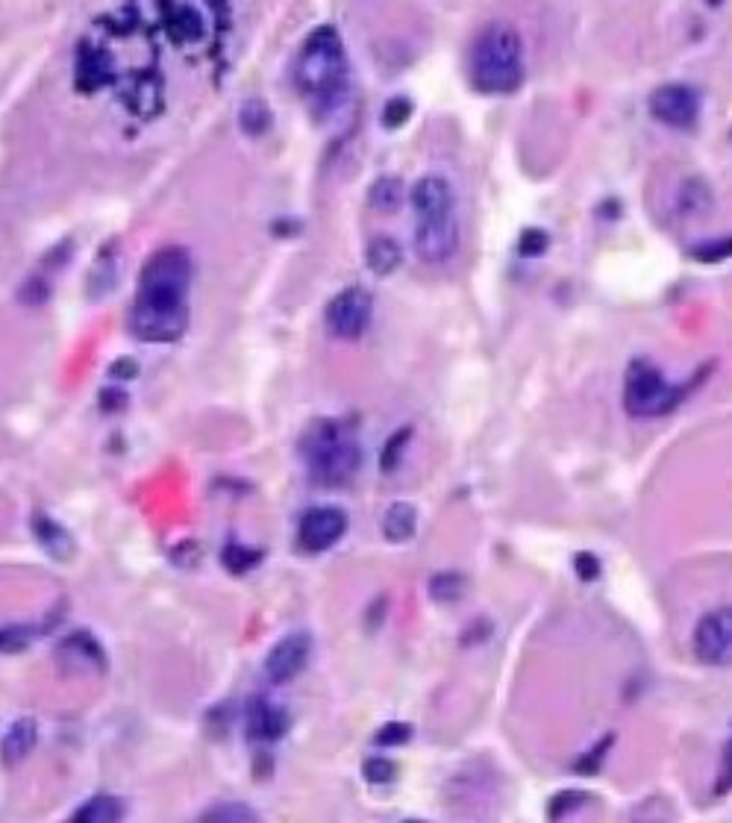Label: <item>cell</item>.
<instances>
[{"label":"cell","mask_w":732,"mask_h":823,"mask_svg":"<svg viewBox=\"0 0 732 823\" xmlns=\"http://www.w3.org/2000/svg\"><path fill=\"white\" fill-rule=\"evenodd\" d=\"M189 286H192V256L183 247L156 250L139 274V291L130 315L136 339L150 344L177 341L189 327Z\"/></svg>","instance_id":"obj_1"},{"label":"cell","mask_w":732,"mask_h":823,"mask_svg":"<svg viewBox=\"0 0 732 823\" xmlns=\"http://www.w3.org/2000/svg\"><path fill=\"white\" fill-rule=\"evenodd\" d=\"M471 83L483 95H512L524 83V42L512 24L494 21L477 36Z\"/></svg>","instance_id":"obj_2"},{"label":"cell","mask_w":732,"mask_h":823,"mask_svg":"<svg viewBox=\"0 0 732 823\" xmlns=\"http://www.w3.org/2000/svg\"><path fill=\"white\" fill-rule=\"evenodd\" d=\"M300 450L312 480L321 485H344L362 462L359 444L344 433L339 421H315L306 430Z\"/></svg>","instance_id":"obj_3"},{"label":"cell","mask_w":732,"mask_h":823,"mask_svg":"<svg viewBox=\"0 0 732 823\" xmlns=\"http://www.w3.org/2000/svg\"><path fill=\"white\" fill-rule=\"evenodd\" d=\"M347 77V59L339 33L333 27H318L297 56L294 80L309 97H333L342 92Z\"/></svg>","instance_id":"obj_4"},{"label":"cell","mask_w":732,"mask_h":823,"mask_svg":"<svg viewBox=\"0 0 732 823\" xmlns=\"http://www.w3.org/2000/svg\"><path fill=\"white\" fill-rule=\"evenodd\" d=\"M697 383L700 380H694L691 386ZM691 386H671L656 365H650L647 359H635L624 380V409L633 418H662L683 403Z\"/></svg>","instance_id":"obj_5"},{"label":"cell","mask_w":732,"mask_h":823,"mask_svg":"<svg viewBox=\"0 0 732 823\" xmlns=\"http://www.w3.org/2000/svg\"><path fill=\"white\" fill-rule=\"evenodd\" d=\"M374 318V297L362 286L342 289L327 303V327L344 341L359 339Z\"/></svg>","instance_id":"obj_6"},{"label":"cell","mask_w":732,"mask_h":823,"mask_svg":"<svg viewBox=\"0 0 732 823\" xmlns=\"http://www.w3.org/2000/svg\"><path fill=\"white\" fill-rule=\"evenodd\" d=\"M694 653L700 662L715 668L732 665V606L706 615L694 630Z\"/></svg>","instance_id":"obj_7"},{"label":"cell","mask_w":732,"mask_h":823,"mask_svg":"<svg viewBox=\"0 0 732 823\" xmlns=\"http://www.w3.org/2000/svg\"><path fill=\"white\" fill-rule=\"evenodd\" d=\"M650 115L656 121H662L665 127L688 130L700 118V95L691 86H683V83L659 86L650 95Z\"/></svg>","instance_id":"obj_8"},{"label":"cell","mask_w":732,"mask_h":823,"mask_svg":"<svg viewBox=\"0 0 732 823\" xmlns=\"http://www.w3.org/2000/svg\"><path fill=\"white\" fill-rule=\"evenodd\" d=\"M347 533V512L339 506H315L300 518L297 541L306 553H324Z\"/></svg>","instance_id":"obj_9"},{"label":"cell","mask_w":732,"mask_h":823,"mask_svg":"<svg viewBox=\"0 0 732 823\" xmlns=\"http://www.w3.org/2000/svg\"><path fill=\"white\" fill-rule=\"evenodd\" d=\"M459 250V224L456 215L439 221H418L415 224V253L427 265H444Z\"/></svg>","instance_id":"obj_10"},{"label":"cell","mask_w":732,"mask_h":823,"mask_svg":"<svg viewBox=\"0 0 732 823\" xmlns=\"http://www.w3.org/2000/svg\"><path fill=\"white\" fill-rule=\"evenodd\" d=\"M312 656V638L306 632H292L286 638H280L268 656H265V677L277 685L292 682L303 674V668L309 665Z\"/></svg>","instance_id":"obj_11"},{"label":"cell","mask_w":732,"mask_h":823,"mask_svg":"<svg viewBox=\"0 0 732 823\" xmlns=\"http://www.w3.org/2000/svg\"><path fill=\"white\" fill-rule=\"evenodd\" d=\"M412 200V209H415V218L418 221H439V218H450L456 215V197L450 183L439 177V174H427L415 183V189L409 194Z\"/></svg>","instance_id":"obj_12"},{"label":"cell","mask_w":732,"mask_h":823,"mask_svg":"<svg viewBox=\"0 0 732 823\" xmlns=\"http://www.w3.org/2000/svg\"><path fill=\"white\" fill-rule=\"evenodd\" d=\"M56 653L65 665H74L77 671H103L106 668V650L100 647L98 638L86 630L65 635L59 641Z\"/></svg>","instance_id":"obj_13"},{"label":"cell","mask_w":732,"mask_h":823,"mask_svg":"<svg viewBox=\"0 0 732 823\" xmlns=\"http://www.w3.org/2000/svg\"><path fill=\"white\" fill-rule=\"evenodd\" d=\"M247 729H250V738L256 741H277L289 729V715L277 703L262 697V700H253V706L247 709Z\"/></svg>","instance_id":"obj_14"},{"label":"cell","mask_w":732,"mask_h":823,"mask_svg":"<svg viewBox=\"0 0 732 823\" xmlns=\"http://www.w3.org/2000/svg\"><path fill=\"white\" fill-rule=\"evenodd\" d=\"M36 744H39V724L33 718H18L15 724H9L0 741V762L18 765L36 750Z\"/></svg>","instance_id":"obj_15"},{"label":"cell","mask_w":732,"mask_h":823,"mask_svg":"<svg viewBox=\"0 0 732 823\" xmlns=\"http://www.w3.org/2000/svg\"><path fill=\"white\" fill-rule=\"evenodd\" d=\"M33 535H36V541L42 544V550L48 553L50 559L68 562L74 556V538L50 515H36L33 518Z\"/></svg>","instance_id":"obj_16"},{"label":"cell","mask_w":732,"mask_h":823,"mask_svg":"<svg viewBox=\"0 0 732 823\" xmlns=\"http://www.w3.org/2000/svg\"><path fill=\"white\" fill-rule=\"evenodd\" d=\"M415 530H418V509L409 500L391 503L383 515V535L394 544H403L415 535Z\"/></svg>","instance_id":"obj_17"},{"label":"cell","mask_w":732,"mask_h":823,"mask_svg":"<svg viewBox=\"0 0 732 823\" xmlns=\"http://www.w3.org/2000/svg\"><path fill=\"white\" fill-rule=\"evenodd\" d=\"M365 262H368V268L377 277H389V274H394L400 268L403 250H400V244L394 242L391 236H374L368 242V247H365Z\"/></svg>","instance_id":"obj_18"},{"label":"cell","mask_w":732,"mask_h":823,"mask_svg":"<svg viewBox=\"0 0 732 823\" xmlns=\"http://www.w3.org/2000/svg\"><path fill=\"white\" fill-rule=\"evenodd\" d=\"M124 815V806L115 800V797H109V794H98V797H92V800H86L71 818L80 823H115L118 818Z\"/></svg>","instance_id":"obj_19"},{"label":"cell","mask_w":732,"mask_h":823,"mask_svg":"<svg viewBox=\"0 0 732 823\" xmlns=\"http://www.w3.org/2000/svg\"><path fill=\"white\" fill-rule=\"evenodd\" d=\"M368 203L383 215H394L403 203V183L397 177H380L368 192Z\"/></svg>","instance_id":"obj_20"},{"label":"cell","mask_w":732,"mask_h":823,"mask_svg":"<svg viewBox=\"0 0 732 823\" xmlns=\"http://www.w3.org/2000/svg\"><path fill=\"white\" fill-rule=\"evenodd\" d=\"M239 127H242L247 136H262V133H268V127H271V109L262 103V100H256V97H250V100H244L242 109H239Z\"/></svg>","instance_id":"obj_21"},{"label":"cell","mask_w":732,"mask_h":823,"mask_svg":"<svg viewBox=\"0 0 732 823\" xmlns=\"http://www.w3.org/2000/svg\"><path fill=\"white\" fill-rule=\"evenodd\" d=\"M465 588H468V582H465L462 574H456V571H441V574H436V577L430 580V597H433L436 603H456V600L465 594Z\"/></svg>","instance_id":"obj_22"},{"label":"cell","mask_w":732,"mask_h":823,"mask_svg":"<svg viewBox=\"0 0 732 823\" xmlns=\"http://www.w3.org/2000/svg\"><path fill=\"white\" fill-rule=\"evenodd\" d=\"M221 562L230 574H244V571H250L262 562V550H253V547H244L239 541H233L221 550Z\"/></svg>","instance_id":"obj_23"},{"label":"cell","mask_w":732,"mask_h":823,"mask_svg":"<svg viewBox=\"0 0 732 823\" xmlns=\"http://www.w3.org/2000/svg\"><path fill=\"white\" fill-rule=\"evenodd\" d=\"M409 438H412V427L397 430V433L386 441V447H383V453H380V465H383V471H386V474H394V471H397V465L403 462V453H406Z\"/></svg>","instance_id":"obj_24"},{"label":"cell","mask_w":732,"mask_h":823,"mask_svg":"<svg viewBox=\"0 0 732 823\" xmlns=\"http://www.w3.org/2000/svg\"><path fill=\"white\" fill-rule=\"evenodd\" d=\"M36 641V632L30 627H0V653H21Z\"/></svg>","instance_id":"obj_25"},{"label":"cell","mask_w":732,"mask_h":823,"mask_svg":"<svg viewBox=\"0 0 732 823\" xmlns=\"http://www.w3.org/2000/svg\"><path fill=\"white\" fill-rule=\"evenodd\" d=\"M362 776L371 785H389V782H394V776H397V765L391 759H386V756H371L362 765Z\"/></svg>","instance_id":"obj_26"},{"label":"cell","mask_w":732,"mask_h":823,"mask_svg":"<svg viewBox=\"0 0 732 823\" xmlns=\"http://www.w3.org/2000/svg\"><path fill=\"white\" fill-rule=\"evenodd\" d=\"M203 821H230V823L256 821V812H253V809H247V806H242V803H221V806L206 809V812H203Z\"/></svg>","instance_id":"obj_27"},{"label":"cell","mask_w":732,"mask_h":823,"mask_svg":"<svg viewBox=\"0 0 732 823\" xmlns=\"http://www.w3.org/2000/svg\"><path fill=\"white\" fill-rule=\"evenodd\" d=\"M547 247H550V236H547L544 230H538V227L524 230L521 239H518V250H521V256H527V259H536V256H541Z\"/></svg>","instance_id":"obj_28"},{"label":"cell","mask_w":732,"mask_h":823,"mask_svg":"<svg viewBox=\"0 0 732 823\" xmlns=\"http://www.w3.org/2000/svg\"><path fill=\"white\" fill-rule=\"evenodd\" d=\"M409 115H412V100H406V97H391L389 103H386V109H383V124H386L389 130H397V127H403V124L409 121Z\"/></svg>","instance_id":"obj_29"},{"label":"cell","mask_w":732,"mask_h":823,"mask_svg":"<svg viewBox=\"0 0 732 823\" xmlns=\"http://www.w3.org/2000/svg\"><path fill=\"white\" fill-rule=\"evenodd\" d=\"M48 297H50V286L42 280V277H30V280H24V286L18 289V300H21V303H27V306H42Z\"/></svg>","instance_id":"obj_30"},{"label":"cell","mask_w":732,"mask_h":823,"mask_svg":"<svg viewBox=\"0 0 732 823\" xmlns=\"http://www.w3.org/2000/svg\"><path fill=\"white\" fill-rule=\"evenodd\" d=\"M412 738V727L409 724H386V727L380 729L377 735H374V741L380 744V747H400V744H406Z\"/></svg>","instance_id":"obj_31"},{"label":"cell","mask_w":732,"mask_h":823,"mask_svg":"<svg viewBox=\"0 0 732 823\" xmlns=\"http://www.w3.org/2000/svg\"><path fill=\"white\" fill-rule=\"evenodd\" d=\"M583 800H586V794H580V791H562V794H556V797L550 800V818H553V821H559L565 812L577 809Z\"/></svg>","instance_id":"obj_32"},{"label":"cell","mask_w":732,"mask_h":823,"mask_svg":"<svg viewBox=\"0 0 732 823\" xmlns=\"http://www.w3.org/2000/svg\"><path fill=\"white\" fill-rule=\"evenodd\" d=\"M574 571L583 582H594L600 577V559L594 553H577L574 556Z\"/></svg>","instance_id":"obj_33"},{"label":"cell","mask_w":732,"mask_h":823,"mask_svg":"<svg viewBox=\"0 0 732 823\" xmlns=\"http://www.w3.org/2000/svg\"><path fill=\"white\" fill-rule=\"evenodd\" d=\"M706 200H709V194H706V189L700 186V183H688V186H683V212H703V206H706Z\"/></svg>","instance_id":"obj_34"},{"label":"cell","mask_w":732,"mask_h":823,"mask_svg":"<svg viewBox=\"0 0 732 823\" xmlns=\"http://www.w3.org/2000/svg\"><path fill=\"white\" fill-rule=\"evenodd\" d=\"M732 791V741L724 747V756H721V771H718V782H715V794L724 797Z\"/></svg>","instance_id":"obj_35"},{"label":"cell","mask_w":732,"mask_h":823,"mask_svg":"<svg viewBox=\"0 0 732 823\" xmlns=\"http://www.w3.org/2000/svg\"><path fill=\"white\" fill-rule=\"evenodd\" d=\"M732 253V239H727V242H718V244H706V247H697L694 250V256L700 259V262H721V259H727Z\"/></svg>","instance_id":"obj_36"},{"label":"cell","mask_w":732,"mask_h":823,"mask_svg":"<svg viewBox=\"0 0 732 823\" xmlns=\"http://www.w3.org/2000/svg\"><path fill=\"white\" fill-rule=\"evenodd\" d=\"M109 377L112 380H136L139 377V362L136 359H118V362H112Z\"/></svg>","instance_id":"obj_37"},{"label":"cell","mask_w":732,"mask_h":823,"mask_svg":"<svg viewBox=\"0 0 732 823\" xmlns=\"http://www.w3.org/2000/svg\"><path fill=\"white\" fill-rule=\"evenodd\" d=\"M124 400H127V394H124V391H115V388H106V391H100V409H103V412H115V409H124Z\"/></svg>","instance_id":"obj_38"},{"label":"cell","mask_w":732,"mask_h":823,"mask_svg":"<svg viewBox=\"0 0 732 823\" xmlns=\"http://www.w3.org/2000/svg\"><path fill=\"white\" fill-rule=\"evenodd\" d=\"M706 3H709V6H721L724 0H706Z\"/></svg>","instance_id":"obj_39"}]
</instances>
